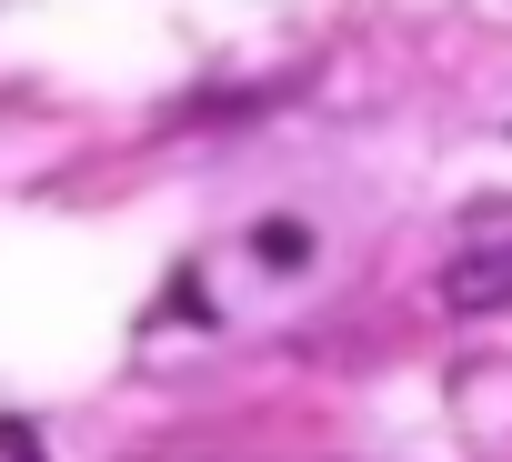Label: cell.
<instances>
[{
  "instance_id": "1",
  "label": "cell",
  "mask_w": 512,
  "mask_h": 462,
  "mask_svg": "<svg viewBox=\"0 0 512 462\" xmlns=\"http://www.w3.org/2000/svg\"><path fill=\"white\" fill-rule=\"evenodd\" d=\"M442 312H512V211H472L442 262Z\"/></svg>"
}]
</instances>
